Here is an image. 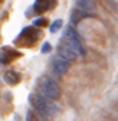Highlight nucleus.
<instances>
[{"instance_id":"obj_1","label":"nucleus","mask_w":118,"mask_h":121,"mask_svg":"<svg viewBox=\"0 0 118 121\" xmlns=\"http://www.w3.org/2000/svg\"><path fill=\"white\" fill-rule=\"evenodd\" d=\"M29 102L32 104V107L43 117H53L59 112V107L52 101L46 99L40 94H30L29 95Z\"/></svg>"},{"instance_id":"obj_2","label":"nucleus","mask_w":118,"mask_h":121,"mask_svg":"<svg viewBox=\"0 0 118 121\" xmlns=\"http://www.w3.org/2000/svg\"><path fill=\"white\" fill-rule=\"evenodd\" d=\"M39 91L40 95L46 99H58L61 97V88L58 82L51 77H42L39 79Z\"/></svg>"},{"instance_id":"obj_3","label":"nucleus","mask_w":118,"mask_h":121,"mask_svg":"<svg viewBox=\"0 0 118 121\" xmlns=\"http://www.w3.org/2000/svg\"><path fill=\"white\" fill-rule=\"evenodd\" d=\"M40 38V32L35 27H25L22 32L19 33V36L14 39V45L16 46H25V48H29V46H33V43Z\"/></svg>"},{"instance_id":"obj_4","label":"nucleus","mask_w":118,"mask_h":121,"mask_svg":"<svg viewBox=\"0 0 118 121\" xmlns=\"http://www.w3.org/2000/svg\"><path fill=\"white\" fill-rule=\"evenodd\" d=\"M61 40L65 42L66 45H69V46L75 51L78 55H84V53H85V49H84V46H82V42H81L78 33L73 30L72 26H68V27L65 29V32H63Z\"/></svg>"},{"instance_id":"obj_5","label":"nucleus","mask_w":118,"mask_h":121,"mask_svg":"<svg viewBox=\"0 0 118 121\" xmlns=\"http://www.w3.org/2000/svg\"><path fill=\"white\" fill-rule=\"evenodd\" d=\"M69 69V62L68 60H65L61 56H56L53 60H52V72L56 75V77H63V75L68 72Z\"/></svg>"},{"instance_id":"obj_6","label":"nucleus","mask_w":118,"mask_h":121,"mask_svg":"<svg viewBox=\"0 0 118 121\" xmlns=\"http://www.w3.org/2000/svg\"><path fill=\"white\" fill-rule=\"evenodd\" d=\"M58 55L61 56V58H63L65 60H68V62H71V60H75L76 58H78V53L73 51L69 45H66L65 42H59V45H58Z\"/></svg>"},{"instance_id":"obj_7","label":"nucleus","mask_w":118,"mask_h":121,"mask_svg":"<svg viewBox=\"0 0 118 121\" xmlns=\"http://www.w3.org/2000/svg\"><path fill=\"white\" fill-rule=\"evenodd\" d=\"M20 55H22L20 52L14 51L12 48H2L0 49V65H7L12 60L20 58Z\"/></svg>"},{"instance_id":"obj_8","label":"nucleus","mask_w":118,"mask_h":121,"mask_svg":"<svg viewBox=\"0 0 118 121\" xmlns=\"http://www.w3.org/2000/svg\"><path fill=\"white\" fill-rule=\"evenodd\" d=\"M3 79H4V82L7 85L14 86V85H17L20 82V73H17L16 71H12V69L10 71H6L3 73Z\"/></svg>"},{"instance_id":"obj_9","label":"nucleus","mask_w":118,"mask_h":121,"mask_svg":"<svg viewBox=\"0 0 118 121\" xmlns=\"http://www.w3.org/2000/svg\"><path fill=\"white\" fill-rule=\"evenodd\" d=\"M52 6H55V2H46V0H39V2H35L33 4V9L36 13H43V12H46L48 9H51Z\"/></svg>"},{"instance_id":"obj_10","label":"nucleus","mask_w":118,"mask_h":121,"mask_svg":"<svg viewBox=\"0 0 118 121\" xmlns=\"http://www.w3.org/2000/svg\"><path fill=\"white\" fill-rule=\"evenodd\" d=\"M76 7L86 12V13H89L91 10H94L95 7V3L91 2V0H79V2H76Z\"/></svg>"},{"instance_id":"obj_11","label":"nucleus","mask_w":118,"mask_h":121,"mask_svg":"<svg viewBox=\"0 0 118 121\" xmlns=\"http://www.w3.org/2000/svg\"><path fill=\"white\" fill-rule=\"evenodd\" d=\"M86 16H92V14H91V13H86V12H84V10H81V9H78V7H75V10H73V13H72V22L76 23V22H79L82 17H86Z\"/></svg>"},{"instance_id":"obj_12","label":"nucleus","mask_w":118,"mask_h":121,"mask_svg":"<svg viewBox=\"0 0 118 121\" xmlns=\"http://www.w3.org/2000/svg\"><path fill=\"white\" fill-rule=\"evenodd\" d=\"M62 27V19H56L52 25H51V33H55V32H58L59 29Z\"/></svg>"},{"instance_id":"obj_13","label":"nucleus","mask_w":118,"mask_h":121,"mask_svg":"<svg viewBox=\"0 0 118 121\" xmlns=\"http://www.w3.org/2000/svg\"><path fill=\"white\" fill-rule=\"evenodd\" d=\"M33 25L38 26V27H45V26L48 25V20H46L45 17H38V19L33 20Z\"/></svg>"},{"instance_id":"obj_14","label":"nucleus","mask_w":118,"mask_h":121,"mask_svg":"<svg viewBox=\"0 0 118 121\" xmlns=\"http://www.w3.org/2000/svg\"><path fill=\"white\" fill-rule=\"evenodd\" d=\"M51 49H52L51 43L49 42H45V43H43V46H42V53H48V52H51Z\"/></svg>"},{"instance_id":"obj_15","label":"nucleus","mask_w":118,"mask_h":121,"mask_svg":"<svg viewBox=\"0 0 118 121\" xmlns=\"http://www.w3.org/2000/svg\"><path fill=\"white\" fill-rule=\"evenodd\" d=\"M14 121H20V117H19V115H16V117H14Z\"/></svg>"}]
</instances>
